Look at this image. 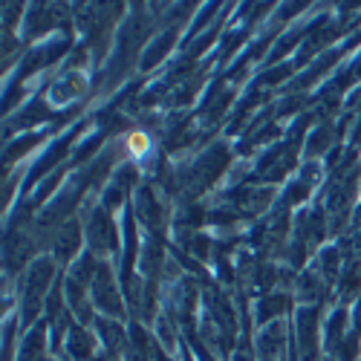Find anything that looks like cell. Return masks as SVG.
<instances>
[{
    "label": "cell",
    "instance_id": "cell-1",
    "mask_svg": "<svg viewBox=\"0 0 361 361\" xmlns=\"http://www.w3.org/2000/svg\"><path fill=\"white\" fill-rule=\"evenodd\" d=\"M326 139H329V130L315 133V139H312V154H318V150H324V147H326Z\"/></svg>",
    "mask_w": 361,
    "mask_h": 361
}]
</instances>
